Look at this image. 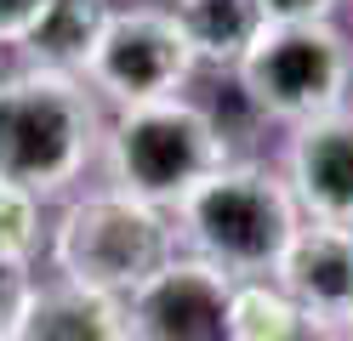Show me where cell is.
<instances>
[{
  "label": "cell",
  "instance_id": "1",
  "mask_svg": "<svg viewBox=\"0 0 353 341\" xmlns=\"http://www.w3.org/2000/svg\"><path fill=\"white\" fill-rule=\"evenodd\" d=\"M108 108L80 74L12 68L0 74V182L57 199L97 165Z\"/></svg>",
  "mask_w": 353,
  "mask_h": 341
},
{
  "label": "cell",
  "instance_id": "2",
  "mask_svg": "<svg viewBox=\"0 0 353 341\" xmlns=\"http://www.w3.org/2000/svg\"><path fill=\"white\" fill-rule=\"evenodd\" d=\"M176 250L223 267L228 279H274L285 245L302 227V205L285 171L262 159H228L171 211Z\"/></svg>",
  "mask_w": 353,
  "mask_h": 341
},
{
  "label": "cell",
  "instance_id": "3",
  "mask_svg": "<svg viewBox=\"0 0 353 341\" xmlns=\"http://www.w3.org/2000/svg\"><path fill=\"white\" fill-rule=\"evenodd\" d=\"M228 159H234V143L223 136L205 103L165 97V103H137V108H108L97 165L108 171V188L143 205H160V211H176Z\"/></svg>",
  "mask_w": 353,
  "mask_h": 341
},
{
  "label": "cell",
  "instance_id": "4",
  "mask_svg": "<svg viewBox=\"0 0 353 341\" xmlns=\"http://www.w3.org/2000/svg\"><path fill=\"white\" fill-rule=\"evenodd\" d=\"M46 256L57 279L125 302L176 256V222L160 205H143L103 182L63 205L46 234Z\"/></svg>",
  "mask_w": 353,
  "mask_h": 341
},
{
  "label": "cell",
  "instance_id": "5",
  "mask_svg": "<svg viewBox=\"0 0 353 341\" xmlns=\"http://www.w3.org/2000/svg\"><path fill=\"white\" fill-rule=\"evenodd\" d=\"M234 91L251 103V114L279 125L342 114L353 91V40L336 23H274L234 68Z\"/></svg>",
  "mask_w": 353,
  "mask_h": 341
},
{
  "label": "cell",
  "instance_id": "6",
  "mask_svg": "<svg viewBox=\"0 0 353 341\" xmlns=\"http://www.w3.org/2000/svg\"><path fill=\"white\" fill-rule=\"evenodd\" d=\"M194 68L200 63H194V45L176 12L160 0H143V6L114 12L92 68H85V85L103 97V108H137V103L183 97Z\"/></svg>",
  "mask_w": 353,
  "mask_h": 341
},
{
  "label": "cell",
  "instance_id": "7",
  "mask_svg": "<svg viewBox=\"0 0 353 341\" xmlns=\"http://www.w3.org/2000/svg\"><path fill=\"white\" fill-rule=\"evenodd\" d=\"M234 285L239 279H228L223 267L176 250L143 290L125 296L131 341H228Z\"/></svg>",
  "mask_w": 353,
  "mask_h": 341
},
{
  "label": "cell",
  "instance_id": "8",
  "mask_svg": "<svg viewBox=\"0 0 353 341\" xmlns=\"http://www.w3.org/2000/svg\"><path fill=\"white\" fill-rule=\"evenodd\" d=\"M274 285L302 307V318L325 335H347L353 324V227L307 222L285 245L274 267Z\"/></svg>",
  "mask_w": 353,
  "mask_h": 341
},
{
  "label": "cell",
  "instance_id": "9",
  "mask_svg": "<svg viewBox=\"0 0 353 341\" xmlns=\"http://www.w3.org/2000/svg\"><path fill=\"white\" fill-rule=\"evenodd\" d=\"M285 182L307 222L353 227V114L291 125L285 136Z\"/></svg>",
  "mask_w": 353,
  "mask_h": 341
},
{
  "label": "cell",
  "instance_id": "10",
  "mask_svg": "<svg viewBox=\"0 0 353 341\" xmlns=\"http://www.w3.org/2000/svg\"><path fill=\"white\" fill-rule=\"evenodd\" d=\"M12 341H131L125 302L69 279H34L23 313L12 324Z\"/></svg>",
  "mask_w": 353,
  "mask_h": 341
},
{
  "label": "cell",
  "instance_id": "11",
  "mask_svg": "<svg viewBox=\"0 0 353 341\" xmlns=\"http://www.w3.org/2000/svg\"><path fill=\"white\" fill-rule=\"evenodd\" d=\"M171 12L194 45V63L223 68V74H234L256 52V40L274 29L262 0H171Z\"/></svg>",
  "mask_w": 353,
  "mask_h": 341
},
{
  "label": "cell",
  "instance_id": "12",
  "mask_svg": "<svg viewBox=\"0 0 353 341\" xmlns=\"http://www.w3.org/2000/svg\"><path fill=\"white\" fill-rule=\"evenodd\" d=\"M114 12H120L114 0H52L46 17L34 23V34L23 40V57L34 68H57V74L85 80V68H92Z\"/></svg>",
  "mask_w": 353,
  "mask_h": 341
},
{
  "label": "cell",
  "instance_id": "13",
  "mask_svg": "<svg viewBox=\"0 0 353 341\" xmlns=\"http://www.w3.org/2000/svg\"><path fill=\"white\" fill-rule=\"evenodd\" d=\"M302 307L274 279H239L228 302V341H307Z\"/></svg>",
  "mask_w": 353,
  "mask_h": 341
},
{
  "label": "cell",
  "instance_id": "14",
  "mask_svg": "<svg viewBox=\"0 0 353 341\" xmlns=\"http://www.w3.org/2000/svg\"><path fill=\"white\" fill-rule=\"evenodd\" d=\"M46 199H34L23 188H12V182H0V262L12 267H29L40 250H46V211H40Z\"/></svg>",
  "mask_w": 353,
  "mask_h": 341
},
{
  "label": "cell",
  "instance_id": "15",
  "mask_svg": "<svg viewBox=\"0 0 353 341\" xmlns=\"http://www.w3.org/2000/svg\"><path fill=\"white\" fill-rule=\"evenodd\" d=\"M29 290H34V273L29 267L0 262V335H12L17 313H23V302H29Z\"/></svg>",
  "mask_w": 353,
  "mask_h": 341
},
{
  "label": "cell",
  "instance_id": "16",
  "mask_svg": "<svg viewBox=\"0 0 353 341\" xmlns=\"http://www.w3.org/2000/svg\"><path fill=\"white\" fill-rule=\"evenodd\" d=\"M52 0H0V45H23Z\"/></svg>",
  "mask_w": 353,
  "mask_h": 341
},
{
  "label": "cell",
  "instance_id": "17",
  "mask_svg": "<svg viewBox=\"0 0 353 341\" xmlns=\"http://www.w3.org/2000/svg\"><path fill=\"white\" fill-rule=\"evenodd\" d=\"M342 0H262L268 23H330Z\"/></svg>",
  "mask_w": 353,
  "mask_h": 341
},
{
  "label": "cell",
  "instance_id": "18",
  "mask_svg": "<svg viewBox=\"0 0 353 341\" xmlns=\"http://www.w3.org/2000/svg\"><path fill=\"white\" fill-rule=\"evenodd\" d=\"M330 341H347V335H330Z\"/></svg>",
  "mask_w": 353,
  "mask_h": 341
},
{
  "label": "cell",
  "instance_id": "19",
  "mask_svg": "<svg viewBox=\"0 0 353 341\" xmlns=\"http://www.w3.org/2000/svg\"><path fill=\"white\" fill-rule=\"evenodd\" d=\"M347 341H353V324H347Z\"/></svg>",
  "mask_w": 353,
  "mask_h": 341
},
{
  "label": "cell",
  "instance_id": "20",
  "mask_svg": "<svg viewBox=\"0 0 353 341\" xmlns=\"http://www.w3.org/2000/svg\"><path fill=\"white\" fill-rule=\"evenodd\" d=\"M160 6H171V0H160Z\"/></svg>",
  "mask_w": 353,
  "mask_h": 341
},
{
  "label": "cell",
  "instance_id": "21",
  "mask_svg": "<svg viewBox=\"0 0 353 341\" xmlns=\"http://www.w3.org/2000/svg\"><path fill=\"white\" fill-rule=\"evenodd\" d=\"M0 341H12V335H0Z\"/></svg>",
  "mask_w": 353,
  "mask_h": 341
}]
</instances>
